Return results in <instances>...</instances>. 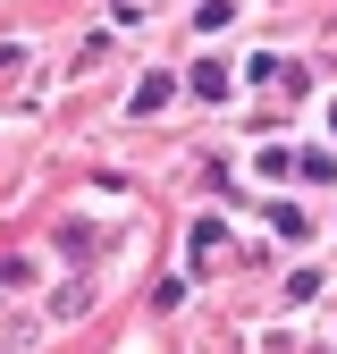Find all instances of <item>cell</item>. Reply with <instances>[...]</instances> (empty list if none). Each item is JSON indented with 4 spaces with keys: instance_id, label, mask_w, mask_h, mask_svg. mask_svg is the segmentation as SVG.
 Returning <instances> with one entry per match:
<instances>
[{
    "instance_id": "1",
    "label": "cell",
    "mask_w": 337,
    "mask_h": 354,
    "mask_svg": "<svg viewBox=\"0 0 337 354\" xmlns=\"http://www.w3.org/2000/svg\"><path fill=\"white\" fill-rule=\"evenodd\" d=\"M194 93H202V102H220V93H228V68H220V59H202V68H194Z\"/></svg>"
}]
</instances>
